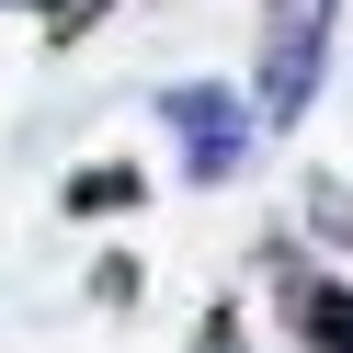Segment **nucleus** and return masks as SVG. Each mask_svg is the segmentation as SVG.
Instances as JSON below:
<instances>
[{"label":"nucleus","mask_w":353,"mask_h":353,"mask_svg":"<svg viewBox=\"0 0 353 353\" xmlns=\"http://www.w3.org/2000/svg\"><path fill=\"white\" fill-rule=\"evenodd\" d=\"M160 125L183 137V171H194V183H239L251 148H262V114L228 92V80H171V92H160Z\"/></svg>","instance_id":"1"},{"label":"nucleus","mask_w":353,"mask_h":353,"mask_svg":"<svg viewBox=\"0 0 353 353\" xmlns=\"http://www.w3.org/2000/svg\"><path fill=\"white\" fill-rule=\"evenodd\" d=\"M330 12H342V0H274L262 80H251V114H262V125H296L307 103H319V69H330Z\"/></svg>","instance_id":"2"},{"label":"nucleus","mask_w":353,"mask_h":353,"mask_svg":"<svg viewBox=\"0 0 353 353\" xmlns=\"http://www.w3.org/2000/svg\"><path fill=\"white\" fill-rule=\"evenodd\" d=\"M285 330H296L307 353H353V285H342V274H307V262H285Z\"/></svg>","instance_id":"3"},{"label":"nucleus","mask_w":353,"mask_h":353,"mask_svg":"<svg viewBox=\"0 0 353 353\" xmlns=\"http://www.w3.org/2000/svg\"><path fill=\"white\" fill-rule=\"evenodd\" d=\"M69 216H125V205H148V171L137 160H103V171H69V194H57Z\"/></svg>","instance_id":"4"},{"label":"nucleus","mask_w":353,"mask_h":353,"mask_svg":"<svg viewBox=\"0 0 353 353\" xmlns=\"http://www.w3.org/2000/svg\"><path fill=\"white\" fill-rule=\"evenodd\" d=\"M12 12H34V23H46L57 46H69V34H92L103 12H114V0H12Z\"/></svg>","instance_id":"5"},{"label":"nucleus","mask_w":353,"mask_h":353,"mask_svg":"<svg viewBox=\"0 0 353 353\" xmlns=\"http://www.w3.org/2000/svg\"><path fill=\"white\" fill-rule=\"evenodd\" d=\"M194 353H251V342H239V307H228V296L194 319Z\"/></svg>","instance_id":"6"},{"label":"nucleus","mask_w":353,"mask_h":353,"mask_svg":"<svg viewBox=\"0 0 353 353\" xmlns=\"http://www.w3.org/2000/svg\"><path fill=\"white\" fill-rule=\"evenodd\" d=\"M307 216H319L330 239H353V194H342V183H319V194H307Z\"/></svg>","instance_id":"7"},{"label":"nucleus","mask_w":353,"mask_h":353,"mask_svg":"<svg viewBox=\"0 0 353 353\" xmlns=\"http://www.w3.org/2000/svg\"><path fill=\"white\" fill-rule=\"evenodd\" d=\"M262 12H274V0H262Z\"/></svg>","instance_id":"8"}]
</instances>
